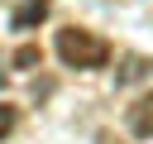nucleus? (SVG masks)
<instances>
[{"label":"nucleus","mask_w":153,"mask_h":144,"mask_svg":"<svg viewBox=\"0 0 153 144\" xmlns=\"http://www.w3.org/2000/svg\"><path fill=\"white\" fill-rule=\"evenodd\" d=\"M129 130H134L139 139H153V91L129 106Z\"/></svg>","instance_id":"obj_3"},{"label":"nucleus","mask_w":153,"mask_h":144,"mask_svg":"<svg viewBox=\"0 0 153 144\" xmlns=\"http://www.w3.org/2000/svg\"><path fill=\"white\" fill-rule=\"evenodd\" d=\"M43 62V53H38V43H24L19 53H14V67H38Z\"/></svg>","instance_id":"obj_6"},{"label":"nucleus","mask_w":153,"mask_h":144,"mask_svg":"<svg viewBox=\"0 0 153 144\" xmlns=\"http://www.w3.org/2000/svg\"><path fill=\"white\" fill-rule=\"evenodd\" d=\"M96 144H120V139H115V134H105V130H100V134H96Z\"/></svg>","instance_id":"obj_7"},{"label":"nucleus","mask_w":153,"mask_h":144,"mask_svg":"<svg viewBox=\"0 0 153 144\" xmlns=\"http://www.w3.org/2000/svg\"><path fill=\"white\" fill-rule=\"evenodd\" d=\"M48 10H53V0H24V5L10 14V29H19V34H24V29L43 24V19H48Z\"/></svg>","instance_id":"obj_2"},{"label":"nucleus","mask_w":153,"mask_h":144,"mask_svg":"<svg viewBox=\"0 0 153 144\" xmlns=\"http://www.w3.org/2000/svg\"><path fill=\"white\" fill-rule=\"evenodd\" d=\"M14 125H19V106H10V101H0V144L14 134Z\"/></svg>","instance_id":"obj_5"},{"label":"nucleus","mask_w":153,"mask_h":144,"mask_svg":"<svg viewBox=\"0 0 153 144\" xmlns=\"http://www.w3.org/2000/svg\"><path fill=\"white\" fill-rule=\"evenodd\" d=\"M57 58L67 62V67H81V72H96V67H105L110 62V43L100 38V34H91V29H57Z\"/></svg>","instance_id":"obj_1"},{"label":"nucleus","mask_w":153,"mask_h":144,"mask_svg":"<svg viewBox=\"0 0 153 144\" xmlns=\"http://www.w3.org/2000/svg\"><path fill=\"white\" fill-rule=\"evenodd\" d=\"M0 86H5V72H0Z\"/></svg>","instance_id":"obj_8"},{"label":"nucleus","mask_w":153,"mask_h":144,"mask_svg":"<svg viewBox=\"0 0 153 144\" xmlns=\"http://www.w3.org/2000/svg\"><path fill=\"white\" fill-rule=\"evenodd\" d=\"M148 72H153V62H148V58H139V53H129V58H124L120 82H139V77H148Z\"/></svg>","instance_id":"obj_4"}]
</instances>
